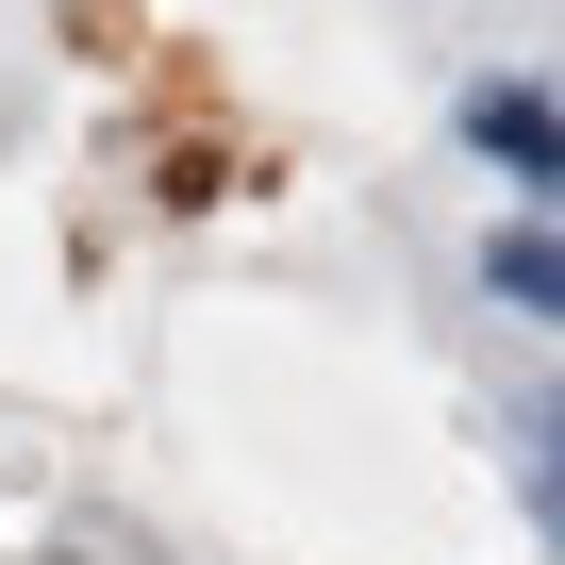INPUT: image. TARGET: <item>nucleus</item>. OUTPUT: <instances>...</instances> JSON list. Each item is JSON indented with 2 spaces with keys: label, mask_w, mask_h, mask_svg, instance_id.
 Wrapping results in <instances>:
<instances>
[{
  "label": "nucleus",
  "mask_w": 565,
  "mask_h": 565,
  "mask_svg": "<svg viewBox=\"0 0 565 565\" xmlns=\"http://www.w3.org/2000/svg\"><path fill=\"white\" fill-rule=\"evenodd\" d=\"M449 134H466L532 216H565V100H548V84H515V67H499V84H466V117H449Z\"/></svg>",
  "instance_id": "obj_1"
},
{
  "label": "nucleus",
  "mask_w": 565,
  "mask_h": 565,
  "mask_svg": "<svg viewBox=\"0 0 565 565\" xmlns=\"http://www.w3.org/2000/svg\"><path fill=\"white\" fill-rule=\"evenodd\" d=\"M482 300L532 317V333H565V216H499L482 233Z\"/></svg>",
  "instance_id": "obj_2"
},
{
  "label": "nucleus",
  "mask_w": 565,
  "mask_h": 565,
  "mask_svg": "<svg viewBox=\"0 0 565 565\" xmlns=\"http://www.w3.org/2000/svg\"><path fill=\"white\" fill-rule=\"evenodd\" d=\"M515 482H532V532L565 548V399H532V449H515Z\"/></svg>",
  "instance_id": "obj_3"
}]
</instances>
